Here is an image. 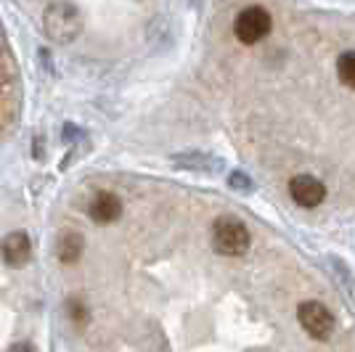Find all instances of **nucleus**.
<instances>
[{"label": "nucleus", "instance_id": "1", "mask_svg": "<svg viewBox=\"0 0 355 352\" xmlns=\"http://www.w3.org/2000/svg\"><path fill=\"white\" fill-rule=\"evenodd\" d=\"M45 32L56 43H72L83 32V14L69 0H53L45 8Z\"/></svg>", "mask_w": 355, "mask_h": 352}, {"label": "nucleus", "instance_id": "2", "mask_svg": "<svg viewBox=\"0 0 355 352\" xmlns=\"http://www.w3.org/2000/svg\"><path fill=\"white\" fill-rule=\"evenodd\" d=\"M252 238H250V231H247V225L234 218V215H223L215 220L212 225V247L225 254V257H239V254H244V252L250 249Z\"/></svg>", "mask_w": 355, "mask_h": 352}, {"label": "nucleus", "instance_id": "3", "mask_svg": "<svg viewBox=\"0 0 355 352\" xmlns=\"http://www.w3.org/2000/svg\"><path fill=\"white\" fill-rule=\"evenodd\" d=\"M297 318H300V326H302L313 339H329L331 331H334V315L329 313L326 305L315 302V299L302 302L300 310H297Z\"/></svg>", "mask_w": 355, "mask_h": 352}, {"label": "nucleus", "instance_id": "4", "mask_svg": "<svg viewBox=\"0 0 355 352\" xmlns=\"http://www.w3.org/2000/svg\"><path fill=\"white\" fill-rule=\"evenodd\" d=\"M270 32V14L260 6H252V8H244L236 19V37L244 45H254L260 43Z\"/></svg>", "mask_w": 355, "mask_h": 352}, {"label": "nucleus", "instance_id": "5", "mask_svg": "<svg viewBox=\"0 0 355 352\" xmlns=\"http://www.w3.org/2000/svg\"><path fill=\"white\" fill-rule=\"evenodd\" d=\"M289 193L300 206L313 209L326 199V188L321 180H315L313 175H295L289 180Z\"/></svg>", "mask_w": 355, "mask_h": 352}, {"label": "nucleus", "instance_id": "6", "mask_svg": "<svg viewBox=\"0 0 355 352\" xmlns=\"http://www.w3.org/2000/svg\"><path fill=\"white\" fill-rule=\"evenodd\" d=\"M30 254H32V244H30V236L21 234V231H14L3 238L0 244V257L3 263L11 265V267H21V265L30 263Z\"/></svg>", "mask_w": 355, "mask_h": 352}, {"label": "nucleus", "instance_id": "7", "mask_svg": "<svg viewBox=\"0 0 355 352\" xmlns=\"http://www.w3.org/2000/svg\"><path fill=\"white\" fill-rule=\"evenodd\" d=\"M90 218L96 222H101V225H106V222H114L122 215V202H119L114 193L109 191H101L93 202H90Z\"/></svg>", "mask_w": 355, "mask_h": 352}, {"label": "nucleus", "instance_id": "8", "mask_svg": "<svg viewBox=\"0 0 355 352\" xmlns=\"http://www.w3.org/2000/svg\"><path fill=\"white\" fill-rule=\"evenodd\" d=\"M85 249V241L83 236L69 231V234H61L59 236V244H56V252H59V260L61 263H77L80 254Z\"/></svg>", "mask_w": 355, "mask_h": 352}, {"label": "nucleus", "instance_id": "9", "mask_svg": "<svg viewBox=\"0 0 355 352\" xmlns=\"http://www.w3.org/2000/svg\"><path fill=\"white\" fill-rule=\"evenodd\" d=\"M337 77H340L342 85L355 90V51H347V53L340 56V61H337Z\"/></svg>", "mask_w": 355, "mask_h": 352}, {"label": "nucleus", "instance_id": "10", "mask_svg": "<svg viewBox=\"0 0 355 352\" xmlns=\"http://www.w3.org/2000/svg\"><path fill=\"white\" fill-rule=\"evenodd\" d=\"M69 313H72V321L77 323H85V318H88V310L83 308L77 299H69Z\"/></svg>", "mask_w": 355, "mask_h": 352}, {"label": "nucleus", "instance_id": "11", "mask_svg": "<svg viewBox=\"0 0 355 352\" xmlns=\"http://www.w3.org/2000/svg\"><path fill=\"white\" fill-rule=\"evenodd\" d=\"M8 352H35V350H32V344H27V342H19V344H14Z\"/></svg>", "mask_w": 355, "mask_h": 352}, {"label": "nucleus", "instance_id": "12", "mask_svg": "<svg viewBox=\"0 0 355 352\" xmlns=\"http://www.w3.org/2000/svg\"><path fill=\"white\" fill-rule=\"evenodd\" d=\"M0 51H3V35H0Z\"/></svg>", "mask_w": 355, "mask_h": 352}]
</instances>
